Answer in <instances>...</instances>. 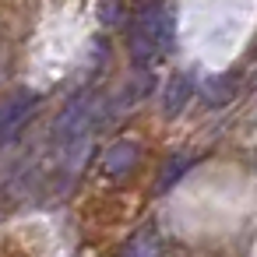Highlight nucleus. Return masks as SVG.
Masks as SVG:
<instances>
[{
  "label": "nucleus",
  "mask_w": 257,
  "mask_h": 257,
  "mask_svg": "<svg viewBox=\"0 0 257 257\" xmlns=\"http://www.w3.org/2000/svg\"><path fill=\"white\" fill-rule=\"evenodd\" d=\"M173 11L166 0H145V4L131 15V25H127V53L138 67H152L159 64L169 46H173Z\"/></svg>",
  "instance_id": "1"
},
{
  "label": "nucleus",
  "mask_w": 257,
  "mask_h": 257,
  "mask_svg": "<svg viewBox=\"0 0 257 257\" xmlns=\"http://www.w3.org/2000/svg\"><path fill=\"white\" fill-rule=\"evenodd\" d=\"M99 116H102V95H99V92L88 88V92L74 95V99L64 106V113L57 116V123H53V141H57V148H60L64 155L78 152V148L92 138Z\"/></svg>",
  "instance_id": "2"
},
{
  "label": "nucleus",
  "mask_w": 257,
  "mask_h": 257,
  "mask_svg": "<svg viewBox=\"0 0 257 257\" xmlns=\"http://www.w3.org/2000/svg\"><path fill=\"white\" fill-rule=\"evenodd\" d=\"M134 162H138V145H134V141H116V145L106 152V159H102V173L123 176V173L134 169Z\"/></svg>",
  "instance_id": "3"
},
{
  "label": "nucleus",
  "mask_w": 257,
  "mask_h": 257,
  "mask_svg": "<svg viewBox=\"0 0 257 257\" xmlns=\"http://www.w3.org/2000/svg\"><path fill=\"white\" fill-rule=\"evenodd\" d=\"M187 99H190V81L183 78V74H173L169 78V85H166V113H180L183 106H187Z\"/></svg>",
  "instance_id": "4"
},
{
  "label": "nucleus",
  "mask_w": 257,
  "mask_h": 257,
  "mask_svg": "<svg viewBox=\"0 0 257 257\" xmlns=\"http://www.w3.org/2000/svg\"><path fill=\"white\" fill-rule=\"evenodd\" d=\"M127 257H159V243L145 236V239H138V243L131 246V253H127Z\"/></svg>",
  "instance_id": "5"
},
{
  "label": "nucleus",
  "mask_w": 257,
  "mask_h": 257,
  "mask_svg": "<svg viewBox=\"0 0 257 257\" xmlns=\"http://www.w3.org/2000/svg\"><path fill=\"white\" fill-rule=\"evenodd\" d=\"M4 113H8V99L0 95V120H4Z\"/></svg>",
  "instance_id": "6"
}]
</instances>
